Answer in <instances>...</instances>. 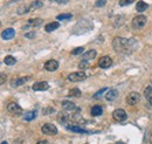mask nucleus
I'll list each match as a JSON object with an SVG mask.
<instances>
[{
  "label": "nucleus",
  "instance_id": "obj_1",
  "mask_svg": "<svg viewBox=\"0 0 152 144\" xmlns=\"http://www.w3.org/2000/svg\"><path fill=\"white\" fill-rule=\"evenodd\" d=\"M135 40L132 39H124V38H120V37H117L113 39L112 41V47L113 49L119 53V54H123V55H128V54H131L133 48H135Z\"/></svg>",
  "mask_w": 152,
  "mask_h": 144
},
{
  "label": "nucleus",
  "instance_id": "obj_2",
  "mask_svg": "<svg viewBox=\"0 0 152 144\" xmlns=\"http://www.w3.org/2000/svg\"><path fill=\"white\" fill-rule=\"evenodd\" d=\"M132 27L135 28V30H140V28H143L145 25H146V17L144 15H137L132 19V22H131Z\"/></svg>",
  "mask_w": 152,
  "mask_h": 144
},
{
  "label": "nucleus",
  "instance_id": "obj_3",
  "mask_svg": "<svg viewBox=\"0 0 152 144\" xmlns=\"http://www.w3.org/2000/svg\"><path fill=\"white\" fill-rule=\"evenodd\" d=\"M41 131L45 134V135H48V136H54L57 134V128L52 124V123H46L41 127Z\"/></svg>",
  "mask_w": 152,
  "mask_h": 144
},
{
  "label": "nucleus",
  "instance_id": "obj_4",
  "mask_svg": "<svg viewBox=\"0 0 152 144\" xmlns=\"http://www.w3.org/2000/svg\"><path fill=\"white\" fill-rule=\"evenodd\" d=\"M112 117H113L115 121L122 122V121H125V120H127L128 115H127L125 110H123V109H116V110L112 112Z\"/></svg>",
  "mask_w": 152,
  "mask_h": 144
},
{
  "label": "nucleus",
  "instance_id": "obj_5",
  "mask_svg": "<svg viewBox=\"0 0 152 144\" xmlns=\"http://www.w3.org/2000/svg\"><path fill=\"white\" fill-rule=\"evenodd\" d=\"M85 77H87V75L83 72H75V73H72L68 75V80L72 82H81V81L85 80Z\"/></svg>",
  "mask_w": 152,
  "mask_h": 144
},
{
  "label": "nucleus",
  "instance_id": "obj_6",
  "mask_svg": "<svg viewBox=\"0 0 152 144\" xmlns=\"http://www.w3.org/2000/svg\"><path fill=\"white\" fill-rule=\"evenodd\" d=\"M7 111L12 115H17V116H19V115H21V112H22V108L18 103L12 102L7 105Z\"/></svg>",
  "mask_w": 152,
  "mask_h": 144
},
{
  "label": "nucleus",
  "instance_id": "obj_7",
  "mask_svg": "<svg viewBox=\"0 0 152 144\" xmlns=\"http://www.w3.org/2000/svg\"><path fill=\"white\" fill-rule=\"evenodd\" d=\"M139 100H140V95H139L138 93H136V92H132V93H130V94L127 96V103H128L129 105H135V104H137V103L139 102Z\"/></svg>",
  "mask_w": 152,
  "mask_h": 144
},
{
  "label": "nucleus",
  "instance_id": "obj_8",
  "mask_svg": "<svg viewBox=\"0 0 152 144\" xmlns=\"http://www.w3.org/2000/svg\"><path fill=\"white\" fill-rule=\"evenodd\" d=\"M98 66L103 69H107V68H110L112 66V59L110 56H102L100 61H98Z\"/></svg>",
  "mask_w": 152,
  "mask_h": 144
},
{
  "label": "nucleus",
  "instance_id": "obj_9",
  "mask_svg": "<svg viewBox=\"0 0 152 144\" xmlns=\"http://www.w3.org/2000/svg\"><path fill=\"white\" fill-rule=\"evenodd\" d=\"M32 88H33L34 92H43V90H47V89L49 88V84H48V82H46V81H41V82L34 83Z\"/></svg>",
  "mask_w": 152,
  "mask_h": 144
},
{
  "label": "nucleus",
  "instance_id": "obj_10",
  "mask_svg": "<svg viewBox=\"0 0 152 144\" xmlns=\"http://www.w3.org/2000/svg\"><path fill=\"white\" fill-rule=\"evenodd\" d=\"M58 68V62L56 60H48L45 63V69L48 72H55Z\"/></svg>",
  "mask_w": 152,
  "mask_h": 144
},
{
  "label": "nucleus",
  "instance_id": "obj_11",
  "mask_svg": "<svg viewBox=\"0 0 152 144\" xmlns=\"http://www.w3.org/2000/svg\"><path fill=\"white\" fill-rule=\"evenodd\" d=\"M14 35H15V31L13 28H6V30L1 33V38L4 40H11L14 38Z\"/></svg>",
  "mask_w": 152,
  "mask_h": 144
},
{
  "label": "nucleus",
  "instance_id": "obj_12",
  "mask_svg": "<svg viewBox=\"0 0 152 144\" xmlns=\"http://www.w3.org/2000/svg\"><path fill=\"white\" fill-rule=\"evenodd\" d=\"M117 96H118V92H117L116 89H110V90H108L107 94H105V99H107V101H109V102L115 101V100L117 99Z\"/></svg>",
  "mask_w": 152,
  "mask_h": 144
},
{
  "label": "nucleus",
  "instance_id": "obj_13",
  "mask_svg": "<svg viewBox=\"0 0 152 144\" xmlns=\"http://www.w3.org/2000/svg\"><path fill=\"white\" fill-rule=\"evenodd\" d=\"M58 27H60V23H58V22H56V21H54V22H49V23H47V25L45 26V31L48 32V33H50V32L57 30Z\"/></svg>",
  "mask_w": 152,
  "mask_h": 144
},
{
  "label": "nucleus",
  "instance_id": "obj_14",
  "mask_svg": "<svg viewBox=\"0 0 152 144\" xmlns=\"http://www.w3.org/2000/svg\"><path fill=\"white\" fill-rule=\"evenodd\" d=\"M66 128H67L68 130L73 131V132H77V134H89V132H90V131L84 130V129H82V128H80V127H76V125H66Z\"/></svg>",
  "mask_w": 152,
  "mask_h": 144
},
{
  "label": "nucleus",
  "instance_id": "obj_15",
  "mask_svg": "<svg viewBox=\"0 0 152 144\" xmlns=\"http://www.w3.org/2000/svg\"><path fill=\"white\" fill-rule=\"evenodd\" d=\"M97 55V53H96V50L95 49H90V50H88V52H85L84 54H83V60H93V59H95V56Z\"/></svg>",
  "mask_w": 152,
  "mask_h": 144
},
{
  "label": "nucleus",
  "instance_id": "obj_16",
  "mask_svg": "<svg viewBox=\"0 0 152 144\" xmlns=\"http://www.w3.org/2000/svg\"><path fill=\"white\" fill-rule=\"evenodd\" d=\"M144 96L146 99V101L152 104V87H146L144 90Z\"/></svg>",
  "mask_w": 152,
  "mask_h": 144
},
{
  "label": "nucleus",
  "instance_id": "obj_17",
  "mask_svg": "<svg viewBox=\"0 0 152 144\" xmlns=\"http://www.w3.org/2000/svg\"><path fill=\"white\" fill-rule=\"evenodd\" d=\"M61 105H62V108L65 110H74V109H76V105L73 102H70V101H62Z\"/></svg>",
  "mask_w": 152,
  "mask_h": 144
},
{
  "label": "nucleus",
  "instance_id": "obj_18",
  "mask_svg": "<svg viewBox=\"0 0 152 144\" xmlns=\"http://www.w3.org/2000/svg\"><path fill=\"white\" fill-rule=\"evenodd\" d=\"M149 8V5L146 4V3H144V1H138L137 3V5H136V10H137V12H144V11H146Z\"/></svg>",
  "mask_w": 152,
  "mask_h": 144
},
{
  "label": "nucleus",
  "instance_id": "obj_19",
  "mask_svg": "<svg viewBox=\"0 0 152 144\" xmlns=\"http://www.w3.org/2000/svg\"><path fill=\"white\" fill-rule=\"evenodd\" d=\"M102 107L101 105H94L93 108H91V115L93 116H100V115H102Z\"/></svg>",
  "mask_w": 152,
  "mask_h": 144
},
{
  "label": "nucleus",
  "instance_id": "obj_20",
  "mask_svg": "<svg viewBox=\"0 0 152 144\" xmlns=\"http://www.w3.org/2000/svg\"><path fill=\"white\" fill-rule=\"evenodd\" d=\"M27 80H29V77H20V79H14V80L12 81V85H14V87H18V85L23 84Z\"/></svg>",
  "mask_w": 152,
  "mask_h": 144
},
{
  "label": "nucleus",
  "instance_id": "obj_21",
  "mask_svg": "<svg viewBox=\"0 0 152 144\" xmlns=\"http://www.w3.org/2000/svg\"><path fill=\"white\" fill-rule=\"evenodd\" d=\"M4 62H5V63H6L7 66H13V65H15L17 60H15V57H13L12 55H7V56L5 57Z\"/></svg>",
  "mask_w": 152,
  "mask_h": 144
},
{
  "label": "nucleus",
  "instance_id": "obj_22",
  "mask_svg": "<svg viewBox=\"0 0 152 144\" xmlns=\"http://www.w3.org/2000/svg\"><path fill=\"white\" fill-rule=\"evenodd\" d=\"M36 117V111H28L25 114V120L26 121H32Z\"/></svg>",
  "mask_w": 152,
  "mask_h": 144
},
{
  "label": "nucleus",
  "instance_id": "obj_23",
  "mask_svg": "<svg viewBox=\"0 0 152 144\" xmlns=\"http://www.w3.org/2000/svg\"><path fill=\"white\" fill-rule=\"evenodd\" d=\"M28 23H29V25H32V26H34V27H36V26H40V25L42 23V19H40V18H36V19H29Z\"/></svg>",
  "mask_w": 152,
  "mask_h": 144
},
{
  "label": "nucleus",
  "instance_id": "obj_24",
  "mask_svg": "<svg viewBox=\"0 0 152 144\" xmlns=\"http://www.w3.org/2000/svg\"><path fill=\"white\" fill-rule=\"evenodd\" d=\"M81 90L78 88H74L69 92V96H73V97H81Z\"/></svg>",
  "mask_w": 152,
  "mask_h": 144
},
{
  "label": "nucleus",
  "instance_id": "obj_25",
  "mask_svg": "<svg viewBox=\"0 0 152 144\" xmlns=\"http://www.w3.org/2000/svg\"><path fill=\"white\" fill-rule=\"evenodd\" d=\"M42 6H43V3L41 1V0H35V1L32 3V5H30V8L36 10V8H41Z\"/></svg>",
  "mask_w": 152,
  "mask_h": 144
},
{
  "label": "nucleus",
  "instance_id": "obj_26",
  "mask_svg": "<svg viewBox=\"0 0 152 144\" xmlns=\"http://www.w3.org/2000/svg\"><path fill=\"white\" fill-rule=\"evenodd\" d=\"M72 18H73V15L70 13H67V14H60V15H57L56 19L60 20V21H62V20H69Z\"/></svg>",
  "mask_w": 152,
  "mask_h": 144
},
{
  "label": "nucleus",
  "instance_id": "obj_27",
  "mask_svg": "<svg viewBox=\"0 0 152 144\" xmlns=\"http://www.w3.org/2000/svg\"><path fill=\"white\" fill-rule=\"evenodd\" d=\"M88 67H89V63H88L87 60H83V61H81V62L78 63V68H80V69H87Z\"/></svg>",
  "mask_w": 152,
  "mask_h": 144
},
{
  "label": "nucleus",
  "instance_id": "obj_28",
  "mask_svg": "<svg viewBox=\"0 0 152 144\" xmlns=\"http://www.w3.org/2000/svg\"><path fill=\"white\" fill-rule=\"evenodd\" d=\"M135 0H120L119 1V5L120 6H128V5H131Z\"/></svg>",
  "mask_w": 152,
  "mask_h": 144
},
{
  "label": "nucleus",
  "instance_id": "obj_29",
  "mask_svg": "<svg viewBox=\"0 0 152 144\" xmlns=\"http://www.w3.org/2000/svg\"><path fill=\"white\" fill-rule=\"evenodd\" d=\"M82 52H83V47H77L72 50V55H80Z\"/></svg>",
  "mask_w": 152,
  "mask_h": 144
},
{
  "label": "nucleus",
  "instance_id": "obj_30",
  "mask_svg": "<svg viewBox=\"0 0 152 144\" xmlns=\"http://www.w3.org/2000/svg\"><path fill=\"white\" fill-rule=\"evenodd\" d=\"M146 144H152V130L149 131L147 136H146V141H145Z\"/></svg>",
  "mask_w": 152,
  "mask_h": 144
},
{
  "label": "nucleus",
  "instance_id": "obj_31",
  "mask_svg": "<svg viewBox=\"0 0 152 144\" xmlns=\"http://www.w3.org/2000/svg\"><path fill=\"white\" fill-rule=\"evenodd\" d=\"M107 4V0H97V1L95 3V6L96 7H102Z\"/></svg>",
  "mask_w": 152,
  "mask_h": 144
},
{
  "label": "nucleus",
  "instance_id": "obj_32",
  "mask_svg": "<svg viewBox=\"0 0 152 144\" xmlns=\"http://www.w3.org/2000/svg\"><path fill=\"white\" fill-rule=\"evenodd\" d=\"M28 11H29V7L25 6V7H20L19 11H18V13H19V14H22V13H27Z\"/></svg>",
  "mask_w": 152,
  "mask_h": 144
},
{
  "label": "nucleus",
  "instance_id": "obj_33",
  "mask_svg": "<svg viewBox=\"0 0 152 144\" xmlns=\"http://www.w3.org/2000/svg\"><path fill=\"white\" fill-rule=\"evenodd\" d=\"M105 90H107V88H103V89H101L100 92H97V93L94 95V97H95V99H98V97H101L102 93H103V92H105Z\"/></svg>",
  "mask_w": 152,
  "mask_h": 144
},
{
  "label": "nucleus",
  "instance_id": "obj_34",
  "mask_svg": "<svg viewBox=\"0 0 152 144\" xmlns=\"http://www.w3.org/2000/svg\"><path fill=\"white\" fill-rule=\"evenodd\" d=\"M25 37H26V38H28V39H33V38L35 37V33H34V32H32V33H27Z\"/></svg>",
  "mask_w": 152,
  "mask_h": 144
},
{
  "label": "nucleus",
  "instance_id": "obj_35",
  "mask_svg": "<svg viewBox=\"0 0 152 144\" xmlns=\"http://www.w3.org/2000/svg\"><path fill=\"white\" fill-rule=\"evenodd\" d=\"M56 3H58V4H67L69 0H55Z\"/></svg>",
  "mask_w": 152,
  "mask_h": 144
},
{
  "label": "nucleus",
  "instance_id": "obj_36",
  "mask_svg": "<svg viewBox=\"0 0 152 144\" xmlns=\"http://www.w3.org/2000/svg\"><path fill=\"white\" fill-rule=\"evenodd\" d=\"M36 144H49V143H48V141H46V139H41V141H39Z\"/></svg>",
  "mask_w": 152,
  "mask_h": 144
},
{
  "label": "nucleus",
  "instance_id": "obj_37",
  "mask_svg": "<svg viewBox=\"0 0 152 144\" xmlns=\"http://www.w3.org/2000/svg\"><path fill=\"white\" fill-rule=\"evenodd\" d=\"M5 83V75L1 74V81H0V84H4Z\"/></svg>",
  "mask_w": 152,
  "mask_h": 144
},
{
  "label": "nucleus",
  "instance_id": "obj_38",
  "mask_svg": "<svg viewBox=\"0 0 152 144\" xmlns=\"http://www.w3.org/2000/svg\"><path fill=\"white\" fill-rule=\"evenodd\" d=\"M1 144H7V142H3V143H1Z\"/></svg>",
  "mask_w": 152,
  "mask_h": 144
}]
</instances>
